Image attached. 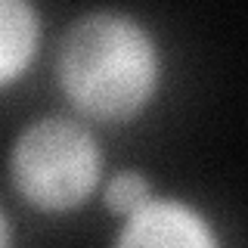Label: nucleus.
<instances>
[{
  "instance_id": "1",
  "label": "nucleus",
  "mask_w": 248,
  "mask_h": 248,
  "mask_svg": "<svg viewBox=\"0 0 248 248\" xmlns=\"http://www.w3.org/2000/svg\"><path fill=\"white\" fill-rule=\"evenodd\" d=\"M56 81L81 118L127 124L158 96V41L124 10H90L65 28L56 46Z\"/></svg>"
},
{
  "instance_id": "2",
  "label": "nucleus",
  "mask_w": 248,
  "mask_h": 248,
  "mask_svg": "<svg viewBox=\"0 0 248 248\" xmlns=\"http://www.w3.org/2000/svg\"><path fill=\"white\" fill-rule=\"evenodd\" d=\"M10 183L16 196L41 214H68L96 196L106 155L96 134L68 115H41L10 146Z\"/></svg>"
},
{
  "instance_id": "3",
  "label": "nucleus",
  "mask_w": 248,
  "mask_h": 248,
  "mask_svg": "<svg viewBox=\"0 0 248 248\" xmlns=\"http://www.w3.org/2000/svg\"><path fill=\"white\" fill-rule=\"evenodd\" d=\"M121 248H217L220 236L208 223V217L183 199L152 196L121 217V230L115 236Z\"/></svg>"
},
{
  "instance_id": "4",
  "label": "nucleus",
  "mask_w": 248,
  "mask_h": 248,
  "mask_svg": "<svg viewBox=\"0 0 248 248\" xmlns=\"http://www.w3.org/2000/svg\"><path fill=\"white\" fill-rule=\"evenodd\" d=\"M41 37L44 25L34 0H0V90L31 72Z\"/></svg>"
},
{
  "instance_id": "5",
  "label": "nucleus",
  "mask_w": 248,
  "mask_h": 248,
  "mask_svg": "<svg viewBox=\"0 0 248 248\" xmlns=\"http://www.w3.org/2000/svg\"><path fill=\"white\" fill-rule=\"evenodd\" d=\"M152 180L137 168H127V170H118L112 177H103L99 183V199H103L106 211L112 217H127L134 208H140L146 199L152 196Z\"/></svg>"
},
{
  "instance_id": "6",
  "label": "nucleus",
  "mask_w": 248,
  "mask_h": 248,
  "mask_svg": "<svg viewBox=\"0 0 248 248\" xmlns=\"http://www.w3.org/2000/svg\"><path fill=\"white\" fill-rule=\"evenodd\" d=\"M10 242H13V223H10V217H6V211L0 208V248L10 245Z\"/></svg>"
}]
</instances>
